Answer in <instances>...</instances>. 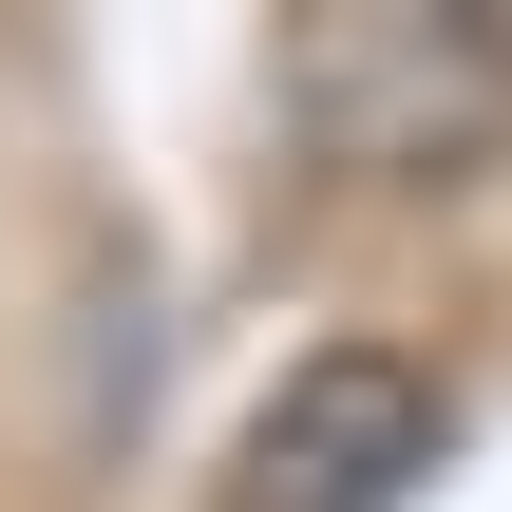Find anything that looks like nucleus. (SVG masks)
<instances>
[{
	"instance_id": "f257e3e1",
	"label": "nucleus",
	"mask_w": 512,
	"mask_h": 512,
	"mask_svg": "<svg viewBox=\"0 0 512 512\" xmlns=\"http://www.w3.org/2000/svg\"><path fill=\"white\" fill-rule=\"evenodd\" d=\"M418 475H437V380L380 361V342L285 361L228 437V512H399Z\"/></svg>"
}]
</instances>
